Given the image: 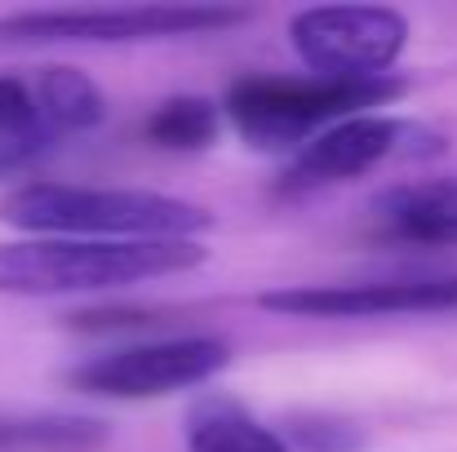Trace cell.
Here are the masks:
<instances>
[{
	"instance_id": "obj_12",
	"label": "cell",
	"mask_w": 457,
	"mask_h": 452,
	"mask_svg": "<svg viewBox=\"0 0 457 452\" xmlns=\"http://www.w3.org/2000/svg\"><path fill=\"white\" fill-rule=\"evenodd\" d=\"M107 440V426L94 417H0V452H85Z\"/></svg>"
},
{
	"instance_id": "obj_14",
	"label": "cell",
	"mask_w": 457,
	"mask_h": 452,
	"mask_svg": "<svg viewBox=\"0 0 457 452\" xmlns=\"http://www.w3.org/2000/svg\"><path fill=\"white\" fill-rule=\"evenodd\" d=\"M285 444L294 452H364L369 431L337 413H294L285 417Z\"/></svg>"
},
{
	"instance_id": "obj_3",
	"label": "cell",
	"mask_w": 457,
	"mask_h": 452,
	"mask_svg": "<svg viewBox=\"0 0 457 452\" xmlns=\"http://www.w3.org/2000/svg\"><path fill=\"white\" fill-rule=\"evenodd\" d=\"M400 76L373 80H324V76H245L227 94V116L262 151H298L328 125L369 116L404 98Z\"/></svg>"
},
{
	"instance_id": "obj_1",
	"label": "cell",
	"mask_w": 457,
	"mask_h": 452,
	"mask_svg": "<svg viewBox=\"0 0 457 452\" xmlns=\"http://www.w3.org/2000/svg\"><path fill=\"white\" fill-rule=\"evenodd\" d=\"M0 222L36 240H195L213 226V213L138 186L18 182L0 195Z\"/></svg>"
},
{
	"instance_id": "obj_9",
	"label": "cell",
	"mask_w": 457,
	"mask_h": 452,
	"mask_svg": "<svg viewBox=\"0 0 457 452\" xmlns=\"http://www.w3.org/2000/svg\"><path fill=\"white\" fill-rule=\"evenodd\" d=\"M373 222L386 240L445 249L457 244V177L404 182L373 200Z\"/></svg>"
},
{
	"instance_id": "obj_8",
	"label": "cell",
	"mask_w": 457,
	"mask_h": 452,
	"mask_svg": "<svg viewBox=\"0 0 457 452\" xmlns=\"http://www.w3.org/2000/svg\"><path fill=\"white\" fill-rule=\"evenodd\" d=\"M262 310L294 319H378L457 310V275L440 280H373V284H303L258 298Z\"/></svg>"
},
{
	"instance_id": "obj_10",
	"label": "cell",
	"mask_w": 457,
	"mask_h": 452,
	"mask_svg": "<svg viewBox=\"0 0 457 452\" xmlns=\"http://www.w3.org/2000/svg\"><path fill=\"white\" fill-rule=\"evenodd\" d=\"M187 452H294L276 426L249 417L236 399L209 395L187 417Z\"/></svg>"
},
{
	"instance_id": "obj_5",
	"label": "cell",
	"mask_w": 457,
	"mask_h": 452,
	"mask_svg": "<svg viewBox=\"0 0 457 452\" xmlns=\"http://www.w3.org/2000/svg\"><path fill=\"white\" fill-rule=\"evenodd\" d=\"M289 45L324 80H373L409 45V18L386 4H315L294 13Z\"/></svg>"
},
{
	"instance_id": "obj_6",
	"label": "cell",
	"mask_w": 457,
	"mask_h": 452,
	"mask_svg": "<svg viewBox=\"0 0 457 452\" xmlns=\"http://www.w3.org/2000/svg\"><path fill=\"white\" fill-rule=\"evenodd\" d=\"M231 364V346L222 337H152L134 341L107 355H94L89 364L71 368L67 382L80 395H103V399H160L173 390L204 386Z\"/></svg>"
},
{
	"instance_id": "obj_7",
	"label": "cell",
	"mask_w": 457,
	"mask_h": 452,
	"mask_svg": "<svg viewBox=\"0 0 457 452\" xmlns=\"http://www.w3.org/2000/svg\"><path fill=\"white\" fill-rule=\"evenodd\" d=\"M445 151V138L418 120H400L386 111H369V116H351L337 120L328 129H320L306 143L289 168H285V191H315V186H333V182H351L386 160H427Z\"/></svg>"
},
{
	"instance_id": "obj_13",
	"label": "cell",
	"mask_w": 457,
	"mask_h": 452,
	"mask_svg": "<svg viewBox=\"0 0 457 452\" xmlns=\"http://www.w3.org/2000/svg\"><path fill=\"white\" fill-rule=\"evenodd\" d=\"M218 125L222 111L209 98H169L152 111V120L143 125L147 143L160 151H204L209 143H218Z\"/></svg>"
},
{
	"instance_id": "obj_4",
	"label": "cell",
	"mask_w": 457,
	"mask_h": 452,
	"mask_svg": "<svg viewBox=\"0 0 457 452\" xmlns=\"http://www.w3.org/2000/svg\"><path fill=\"white\" fill-rule=\"evenodd\" d=\"M249 22V9L231 4H134V9H31L0 18V40L49 45H129V40H173V36H209Z\"/></svg>"
},
{
	"instance_id": "obj_2",
	"label": "cell",
	"mask_w": 457,
	"mask_h": 452,
	"mask_svg": "<svg viewBox=\"0 0 457 452\" xmlns=\"http://www.w3.org/2000/svg\"><path fill=\"white\" fill-rule=\"evenodd\" d=\"M209 258L200 240H49L27 235L0 244V293L71 298L107 293L143 280L191 271Z\"/></svg>"
},
{
	"instance_id": "obj_16",
	"label": "cell",
	"mask_w": 457,
	"mask_h": 452,
	"mask_svg": "<svg viewBox=\"0 0 457 452\" xmlns=\"http://www.w3.org/2000/svg\"><path fill=\"white\" fill-rule=\"evenodd\" d=\"M27 125H36L31 80L0 76V134H13V129H27Z\"/></svg>"
},
{
	"instance_id": "obj_15",
	"label": "cell",
	"mask_w": 457,
	"mask_h": 452,
	"mask_svg": "<svg viewBox=\"0 0 457 452\" xmlns=\"http://www.w3.org/2000/svg\"><path fill=\"white\" fill-rule=\"evenodd\" d=\"M58 147L54 134H45L40 125H27V129H13V134H0V182H13V177H27L49 151Z\"/></svg>"
},
{
	"instance_id": "obj_11",
	"label": "cell",
	"mask_w": 457,
	"mask_h": 452,
	"mask_svg": "<svg viewBox=\"0 0 457 452\" xmlns=\"http://www.w3.org/2000/svg\"><path fill=\"white\" fill-rule=\"evenodd\" d=\"M31 98H36V125L45 134H54L58 143L67 134L94 129L103 120V111H107L98 85L76 67H45L31 80Z\"/></svg>"
}]
</instances>
